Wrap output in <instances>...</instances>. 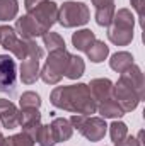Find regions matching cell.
Here are the masks:
<instances>
[{"label": "cell", "instance_id": "1", "mask_svg": "<svg viewBox=\"0 0 145 146\" xmlns=\"http://www.w3.org/2000/svg\"><path fill=\"white\" fill-rule=\"evenodd\" d=\"M50 102L56 109L68 110L73 114L92 115L97 112V102L92 99L87 83L55 87L50 94Z\"/></svg>", "mask_w": 145, "mask_h": 146}, {"label": "cell", "instance_id": "2", "mask_svg": "<svg viewBox=\"0 0 145 146\" xmlns=\"http://www.w3.org/2000/svg\"><path fill=\"white\" fill-rule=\"evenodd\" d=\"M0 46L10 51L17 60L26 58H38L41 60L44 51L41 46H38L34 39H21L15 34L14 27L10 26H0Z\"/></svg>", "mask_w": 145, "mask_h": 146}, {"label": "cell", "instance_id": "3", "mask_svg": "<svg viewBox=\"0 0 145 146\" xmlns=\"http://www.w3.org/2000/svg\"><path fill=\"white\" fill-rule=\"evenodd\" d=\"M135 17L128 9H118L108 26V39L116 46H128L133 41Z\"/></svg>", "mask_w": 145, "mask_h": 146}, {"label": "cell", "instance_id": "4", "mask_svg": "<svg viewBox=\"0 0 145 146\" xmlns=\"http://www.w3.org/2000/svg\"><path fill=\"white\" fill-rule=\"evenodd\" d=\"M73 129H77L85 139L91 143L101 141L106 136L108 124L103 117H92V115H82V114H73L68 119Z\"/></svg>", "mask_w": 145, "mask_h": 146}, {"label": "cell", "instance_id": "5", "mask_svg": "<svg viewBox=\"0 0 145 146\" xmlns=\"http://www.w3.org/2000/svg\"><path fill=\"white\" fill-rule=\"evenodd\" d=\"M68 60H70V53L67 49L50 51V56H48L44 66L39 72L41 80L46 85H56L65 76V70H67Z\"/></svg>", "mask_w": 145, "mask_h": 146}, {"label": "cell", "instance_id": "6", "mask_svg": "<svg viewBox=\"0 0 145 146\" xmlns=\"http://www.w3.org/2000/svg\"><path fill=\"white\" fill-rule=\"evenodd\" d=\"M91 21V10L84 2H65L62 7H58V21L65 29L85 26Z\"/></svg>", "mask_w": 145, "mask_h": 146}, {"label": "cell", "instance_id": "7", "mask_svg": "<svg viewBox=\"0 0 145 146\" xmlns=\"http://www.w3.org/2000/svg\"><path fill=\"white\" fill-rule=\"evenodd\" d=\"M113 99L121 106V109L125 110V114L135 110L138 107L140 100H142V99L138 97V94L130 87V83L125 82L121 76H119V80L113 85Z\"/></svg>", "mask_w": 145, "mask_h": 146}, {"label": "cell", "instance_id": "8", "mask_svg": "<svg viewBox=\"0 0 145 146\" xmlns=\"http://www.w3.org/2000/svg\"><path fill=\"white\" fill-rule=\"evenodd\" d=\"M28 15H31L36 21L44 33H48L53 27V24L58 21V5L55 2H51V0H44L36 9L28 12Z\"/></svg>", "mask_w": 145, "mask_h": 146}, {"label": "cell", "instance_id": "9", "mask_svg": "<svg viewBox=\"0 0 145 146\" xmlns=\"http://www.w3.org/2000/svg\"><path fill=\"white\" fill-rule=\"evenodd\" d=\"M15 61L7 56L0 54V92H12L15 83Z\"/></svg>", "mask_w": 145, "mask_h": 146}, {"label": "cell", "instance_id": "10", "mask_svg": "<svg viewBox=\"0 0 145 146\" xmlns=\"http://www.w3.org/2000/svg\"><path fill=\"white\" fill-rule=\"evenodd\" d=\"M14 31H15V34L21 37V39H36V37L46 34V33L41 29V26L38 24L31 15H28V14L22 15V17H19V19L15 21Z\"/></svg>", "mask_w": 145, "mask_h": 146}, {"label": "cell", "instance_id": "11", "mask_svg": "<svg viewBox=\"0 0 145 146\" xmlns=\"http://www.w3.org/2000/svg\"><path fill=\"white\" fill-rule=\"evenodd\" d=\"M21 121V109L15 107L14 102L7 99H0V122L5 129H15L19 127Z\"/></svg>", "mask_w": 145, "mask_h": 146}, {"label": "cell", "instance_id": "12", "mask_svg": "<svg viewBox=\"0 0 145 146\" xmlns=\"http://www.w3.org/2000/svg\"><path fill=\"white\" fill-rule=\"evenodd\" d=\"M19 126L22 127V133H26L33 141L36 138V133L41 126V114L39 109H21V121Z\"/></svg>", "mask_w": 145, "mask_h": 146}, {"label": "cell", "instance_id": "13", "mask_svg": "<svg viewBox=\"0 0 145 146\" xmlns=\"http://www.w3.org/2000/svg\"><path fill=\"white\" fill-rule=\"evenodd\" d=\"M113 82L109 78H94L91 80L89 83V90H91V95L92 99L99 104L103 100H108L113 97Z\"/></svg>", "mask_w": 145, "mask_h": 146}, {"label": "cell", "instance_id": "14", "mask_svg": "<svg viewBox=\"0 0 145 146\" xmlns=\"http://www.w3.org/2000/svg\"><path fill=\"white\" fill-rule=\"evenodd\" d=\"M125 82H128L130 83V87L138 94V97L144 100V95H145V80H144V73L140 70V66H137L135 63L128 68V70H125V72L119 75Z\"/></svg>", "mask_w": 145, "mask_h": 146}, {"label": "cell", "instance_id": "15", "mask_svg": "<svg viewBox=\"0 0 145 146\" xmlns=\"http://www.w3.org/2000/svg\"><path fill=\"white\" fill-rule=\"evenodd\" d=\"M21 80L26 85H33L36 83L39 78V60L38 58H26L21 63Z\"/></svg>", "mask_w": 145, "mask_h": 146}, {"label": "cell", "instance_id": "16", "mask_svg": "<svg viewBox=\"0 0 145 146\" xmlns=\"http://www.w3.org/2000/svg\"><path fill=\"white\" fill-rule=\"evenodd\" d=\"M51 131H53V136H55V141L56 143H63V141H68L73 134V127L70 124L68 119L65 117H56L53 119V122L50 124Z\"/></svg>", "mask_w": 145, "mask_h": 146}, {"label": "cell", "instance_id": "17", "mask_svg": "<svg viewBox=\"0 0 145 146\" xmlns=\"http://www.w3.org/2000/svg\"><path fill=\"white\" fill-rule=\"evenodd\" d=\"M97 112L101 114L103 119H119L125 115V110L121 109V106L111 97L108 100H103L97 104Z\"/></svg>", "mask_w": 145, "mask_h": 146}, {"label": "cell", "instance_id": "18", "mask_svg": "<svg viewBox=\"0 0 145 146\" xmlns=\"http://www.w3.org/2000/svg\"><path fill=\"white\" fill-rule=\"evenodd\" d=\"M133 63H135L133 61V54L128 53V51H118L109 60L111 70H114V72H118V73H123L125 70H128Z\"/></svg>", "mask_w": 145, "mask_h": 146}, {"label": "cell", "instance_id": "19", "mask_svg": "<svg viewBox=\"0 0 145 146\" xmlns=\"http://www.w3.org/2000/svg\"><path fill=\"white\" fill-rule=\"evenodd\" d=\"M85 54H87V58H89L92 63H103L109 54V46L104 41L96 39V41L89 46V49L85 51Z\"/></svg>", "mask_w": 145, "mask_h": 146}, {"label": "cell", "instance_id": "20", "mask_svg": "<svg viewBox=\"0 0 145 146\" xmlns=\"http://www.w3.org/2000/svg\"><path fill=\"white\" fill-rule=\"evenodd\" d=\"M94 41H96V34H94L91 29H80V31H77V33L72 34L73 48L79 49V51H84V53L89 49V46H91Z\"/></svg>", "mask_w": 145, "mask_h": 146}, {"label": "cell", "instance_id": "21", "mask_svg": "<svg viewBox=\"0 0 145 146\" xmlns=\"http://www.w3.org/2000/svg\"><path fill=\"white\" fill-rule=\"evenodd\" d=\"M85 72V63L80 56H75L70 54V60H68V65H67V70H65V76L70 78V80H77L80 78Z\"/></svg>", "mask_w": 145, "mask_h": 146}, {"label": "cell", "instance_id": "22", "mask_svg": "<svg viewBox=\"0 0 145 146\" xmlns=\"http://www.w3.org/2000/svg\"><path fill=\"white\" fill-rule=\"evenodd\" d=\"M17 12H19L17 0H0V22L15 19Z\"/></svg>", "mask_w": 145, "mask_h": 146}, {"label": "cell", "instance_id": "23", "mask_svg": "<svg viewBox=\"0 0 145 146\" xmlns=\"http://www.w3.org/2000/svg\"><path fill=\"white\" fill-rule=\"evenodd\" d=\"M34 141H36L39 146H55V145H56V141H55V136H53V131H51L50 124H41V126H39Z\"/></svg>", "mask_w": 145, "mask_h": 146}, {"label": "cell", "instance_id": "24", "mask_svg": "<svg viewBox=\"0 0 145 146\" xmlns=\"http://www.w3.org/2000/svg\"><path fill=\"white\" fill-rule=\"evenodd\" d=\"M116 9H114V3L113 5H106V7H99L96 9V22L97 26L101 27H108L113 21V15H114Z\"/></svg>", "mask_w": 145, "mask_h": 146}, {"label": "cell", "instance_id": "25", "mask_svg": "<svg viewBox=\"0 0 145 146\" xmlns=\"http://www.w3.org/2000/svg\"><path fill=\"white\" fill-rule=\"evenodd\" d=\"M109 127V136H111V139H113V143L114 145H118V143H121L126 136H128V127H126V124L125 122H121V121H114Z\"/></svg>", "mask_w": 145, "mask_h": 146}, {"label": "cell", "instance_id": "26", "mask_svg": "<svg viewBox=\"0 0 145 146\" xmlns=\"http://www.w3.org/2000/svg\"><path fill=\"white\" fill-rule=\"evenodd\" d=\"M43 42H44V46L48 48V51H56V49H65V41H63V37L60 36V34H56V33H46V34H43Z\"/></svg>", "mask_w": 145, "mask_h": 146}, {"label": "cell", "instance_id": "27", "mask_svg": "<svg viewBox=\"0 0 145 146\" xmlns=\"http://www.w3.org/2000/svg\"><path fill=\"white\" fill-rule=\"evenodd\" d=\"M21 109H39L41 106V97L36 92H24L19 99Z\"/></svg>", "mask_w": 145, "mask_h": 146}, {"label": "cell", "instance_id": "28", "mask_svg": "<svg viewBox=\"0 0 145 146\" xmlns=\"http://www.w3.org/2000/svg\"><path fill=\"white\" fill-rule=\"evenodd\" d=\"M2 146H34V141L26 133H19V134H14L10 138H5Z\"/></svg>", "mask_w": 145, "mask_h": 146}, {"label": "cell", "instance_id": "29", "mask_svg": "<svg viewBox=\"0 0 145 146\" xmlns=\"http://www.w3.org/2000/svg\"><path fill=\"white\" fill-rule=\"evenodd\" d=\"M114 146H144L137 138H132V136H126L121 143H118V145H114Z\"/></svg>", "mask_w": 145, "mask_h": 146}, {"label": "cell", "instance_id": "30", "mask_svg": "<svg viewBox=\"0 0 145 146\" xmlns=\"http://www.w3.org/2000/svg\"><path fill=\"white\" fill-rule=\"evenodd\" d=\"M130 2H132V7L137 10L138 19H140V22H142V17H144V0H130Z\"/></svg>", "mask_w": 145, "mask_h": 146}, {"label": "cell", "instance_id": "31", "mask_svg": "<svg viewBox=\"0 0 145 146\" xmlns=\"http://www.w3.org/2000/svg\"><path fill=\"white\" fill-rule=\"evenodd\" d=\"M44 0H24V7H26V12H31L33 9H36L39 3H43Z\"/></svg>", "mask_w": 145, "mask_h": 146}, {"label": "cell", "instance_id": "32", "mask_svg": "<svg viewBox=\"0 0 145 146\" xmlns=\"http://www.w3.org/2000/svg\"><path fill=\"white\" fill-rule=\"evenodd\" d=\"M91 2H92V5H94L96 9L106 7V5H113V3H114V0H91Z\"/></svg>", "mask_w": 145, "mask_h": 146}, {"label": "cell", "instance_id": "33", "mask_svg": "<svg viewBox=\"0 0 145 146\" xmlns=\"http://www.w3.org/2000/svg\"><path fill=\"white\" fill-rule=\"evenodd\" d=\"M3 141H5V138H3V134H2V133H0V146L3 145Z\"/></svg>", "mask_w": 145, "mask_h": 146}]
</instances>
